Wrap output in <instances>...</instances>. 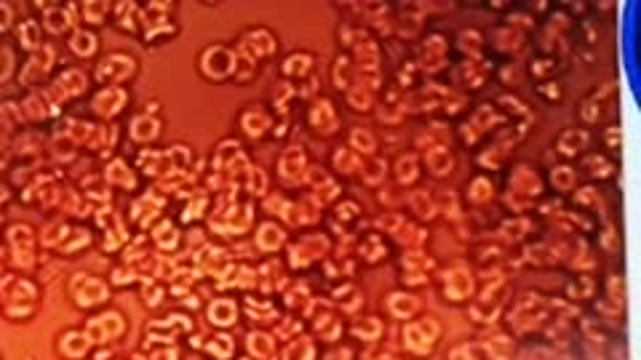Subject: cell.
<instances>
[{"label": "cell", "instance_id": "obj_50", "mask_svg": "<svg viewBox=\"0 0 641 360\" xmlns=\"http://www.w3.org/2000/svg\"><path fill=\"white\" fill-rule=\"evenodd\" d=\"M460 46H463L465 53H476L481 48V35L478 32H463L460 35Z\"/></svg>", "mask_w": 641, "mask_h": 360}, {"label": "cell", "instance_id": "obj_25", "mask_svg": "<svg viewBox=\"0 0 641 360\" xmlns=\"http://www.w3.org/2000/svg\"><path fill=\"white\" fill-rule=\"evenodd\" d=\"M241 125H244V131H246L248 136H262V134L268 131L270 120H268L265 112H259V110H248V112H244V118H241Z\"/></svg>", "mask_w": 641, "mask_h": 360}, {"label": "cell", "instance_id": "obj_17", "mask_svg": "<svg viewBox=\"0 0 641 360\" xmlns=\"http://www.w3.org/2000/svg\"><path fill=\"white\" fill-rule=\"evenodd\" d=\"M283 240H286V232L275 221H265L259 227V232H257V245L262 251H275L278 245H283Z\"/></svg>", "mask_w": 641, "mask_h": 360}, {"label": "cell", "instance_id": "obj_10", "mask_svg": "<svg viewBox=\"0 0 641 360\" xmlns=\"http://www.w3.org/2000/svg\"><path fill=\"white\" fill-rule=\"evenodd\" d=\"M272 48H275V43H272L270 32L257 29V32H248L246 38H244V43H241V53L254 62V59H259V56H268Z\"/></svg>", "mask_w": 641, "mask_h": 360}, {"label": "cell", "instance_id": "obj_63", "mask_svg": "<svg viewBox=\"0 0 641 360\" xmlns=\"http://www.w3.org/2000/svg\"><path fill=\"white\" fill-rule=\"evenodd\" d=\"M612 240H615V230L609 227V230L604 232V248H609V251H612V248H615V243H612Z\"/></svg>", "mask_w": 641, "mask_h": 360}, {"label": "cell", "instance_id": "obj_58", "mask_svg": "<svg viewBox=\"0 0 641 360\" xmlns=\"http://www.w3.org/2000/svg\"><path fill=\"white\" fill-rule=\"evenodd\" d=\"M251 192H265V173L259 168L251 171Z\"/></svg>", "mask_w": 641, "mask_h": 360}, {"label": "cell", "instance_id": "obj_35", "mask_svg": "<svg viewBox=\"0 0 641 360\" xmlns=\"http://www.w3.org/2000/svg\"><path fill=\"white\" fill-rule=\"evenodd\" d=\"M310 67H313V56L310 53H292L289 59H286V64H283V72L286 75H307L310 72Z\"/></svg>", "mask_w": 641, "mask_h": 360}, {"label": "cell", "instance_id": "obj_12", "mask_svg": "<svg viewBox=\"0 0 641 360\" xmlns=\"http://www.w3.org/2000/svg\"><path fill=\"white\" fill-rule=\"evenodd\" d=\"M388 310H391L393 317H401V320L415 317V315L419 312V299L417 296H412V293L398 291V293H391V299H388Z\"/></svg>", "mask_w": 641, "mask_h": 360}, {"label": "cell", "instance_id": "obj_26", "mask_svg": "<svg viewBox=\"0 0 641 360\" xmlns=\"http://www.w3.org/2000/svg\"><path fill=\"white\" fill-rule=\"evenodd\" d=\"M417 158L415 155H401L398 163H395V179L398 184H415L417 179Z\"/></svg>", "mask_w": 641, "mask_h": 360}, {"label": "cell", "instance_id": "obj_29", "mask_svg": "<svg viewBox=\"0 0 641 360\" xmlns=\"http://www.w3.org/2000/svg\"><path fill=\"white\" fill-rule=\"evenodd\" d=\"M393 235H395L398 240H401V243H404L406 248H412V251H417L419 245L425 243V232H422L419 227H415V224H406V221H404V224H401V227L395 230Z\"/></svg>", "mask_w": 641, "mask_h": 360}, {"label": "cell", "instance_id": "obj_51", "mask_svg": "<svg viewBox=\"0 0 641 360\" xmlns=\"http://www.w3.org/2000/svg\"><path fill=\"white\" fill-rule=\"evenodd\" d=\"M83 14L89 16V22H102L104 19V14H107V5L104 3H86L83 5Z\"/></svg>", "mask_w": 641, "mask_h": 360}, {"label": "cell", "instance_id": "obj_11", "mask_svg": "<svg viewBox=\"0 0 641 360\" xmlns=\"http://www.w3.org/2000/svg\"><path fill=\"white\" fill-rule=\"evenodd\" d=\"M310 123L316 125V131H320V134H334V131H337L340 120H337V112H334V107H331L329 99H320V101L313 104V110H310Z\"/></svg>", "mask_w": 641, "mask_h": 360}, {"label": "cell", "instance_id": "obj_30", "mask_svg": "<svg viewBox=\"0 0 641 360\" xmlns=\"http://www.w3.org/2000/svg\"><path fill=\"white\" fill-rule=\"evenodd\" d=\"M334 168L340 173H353L356 168H361V155H356L350 147H342L334 152Z\"/></svg>", "mask_w": 641, "mask_h": 360}, {"label": "cell", "instance_id": "obj_37", "mask_svg": "<svg viewBox=\"0 0 641 360\" xmlns=\"http://www.w3.org/2000/svg\"><path fill=\"white\" fill-rule=\"evenodd\" d=\"M487 72H489V67L481 64V59H468V62L463 64V70H460V77L468 75V86H481L484 77H487Z\"/></svg>", "mask_w": 641, "mask_h": 360}, {"label": "cell", "instance_id": "obj_22", "mask_svg": "<svg viewBox=\"0 0 641 360\" xmlns=\"http://www.w3.org/2000/svg\"><path fill=\"white\" fill-rule=\"evenodd\" d=\"M494 123V112H492V107H481L478 112H476V118L470 120L468 125H465V131H463V136L468 139V142H476L489 125Z\"/></svg>", "mask_w": 641, "mask_h": 360}, {"label": "cell", "instance_id": "obj_15", "mask_svg": "<svg viewBox=\"0 0 641 360\" xmlns=\"http://www.w3.org/2000/svg\"><path fill=\"white\" fill-rule=\"evenodd\" d=\"M80 278H83L86 288H83V291H73L75 302H78V304H86V307H91V304H97V302H104L107 288L102 286L97 278H89V275H80Z\"/></svg>", "mask_w": 641, "mask_h": 360}, {"label": "cell", "instance_id": "obj_45", "mask_svg": "<svg viewBox=\"0 0 641 360\" xmlns=\"http://www.w3.org/2000/svg\"><path fill=\"white\" fill-rule=\"evenodd\" d=\"M585 168H588V173H591V176H598V179H604V176H609V173H612V166H609L604 158H598V155L588 158V160H585Z\"/></svg>", "mask_w": 641, "mask_h": 360}, {"label": "cell", "instance_id": "obj_60", "mask_svg": "<svg viewBox=\"0 0 641 360\" xmlns=\"http://www.w3.org/2000/svg\"><path fill=\"white\" fill-rule=\"evenodd\" d=\"M607 144H609L612 149L620 147V128H609V131H607Z\"/></svg>", "mask_w": 641, "mask_h": 360}, {"label": "cell", "instance_id": "obj_5", "mask_svg": "<svg viewBox=\"0 0 641 360\" xmlns=\"http://www.w3.org/2000/svg\"><path fill=\"white\" fill-rule=\"evenodd\" d=\"M121 331H124V320H121V315H118V312H107V315L94 317L83 334L89 336V339H94V341H107V339L118 336Z\"/></svg>", "mask_w": 641, "mask_h": 360}, {"label": "cell", "instance_id": "obj_40", "mask_svg": "<svg viewBox=\"0 0 641 360\" xmlns=\"http://www.w3.org/2000/svg\"><path fill=\"white\" fill-rule=\"evenodd\" d=\"M334 83H337V88H350V83H353V64L345 56H340L334 64Z\"/></svg>", "mask_w": 641, "mask_h": 360}, {"label": "cell", "instance_id": "obj_9", "mask_svg": "<svg viewBox=\"0 0 641 360\" xmlns=\"http://www.w3.org/2000/svg\"><path fill=\"white\" fill-rule=\"evenodd\" d=\"M278 171L283 179L289 182H299L302 173L307 171V160H305V152L299 147H289L283 155H281V163H278Z\"/></svg>", "mask_w": 641, "mask_h": 360}, {"label": "cell", "instance_id": "obj_49", "mask_svg": "<svg viewBox=\"0 0 641 360\" xmlns=\"http://www.w3.org/2000/svg\"><path fill=\"white\" fill-rule=\"evenodd\" d=\"M377 224H380V230H385V232H395L401 224H404V216H398V214H382L380 219H377Z\"/></svg>", "mask_w": 641, "mask_h": 360}, {"label": "cell", "instance_id": "obj_48", "mask_svg": "<svg viewBox=\"0 0 641 360\" xmlns=\"http://www.w3.org/2000/svg\"><path fill=\"white\" fill-rule=\"evenodd\" d=\"M126 171H128V168H126L124 163H113L110 171H107V179H110V182H121V184H126V187H131V184H134V176H126Z\"/></svg>", "mask_w": 641, "mask_h": 360}, {"label": "cell", "instance_id": "obj_7", "mask_svg": "<svg viewBox=\"0 0 641 360\" xmlns=\"http://www.w3.org/2000/svg\"><path fill=\"white\" fill-rule=\"evenodd\" d=\"M444 293L452 302H463L473 293V275L465 269H452L444 275Z\"/></svg>", "mask_w": 641, "mask_h": 360}, {"label": "cell", "instance_id": "obj_8", "mask_svg": "<svg viewBox=\"0 0 641 360\" xmlns=\"http://www.w3.org/2000/svg\"><path fill=\"white\" fill-rule=\"evenodd\" d=\"M433 269V262L422 254V251H409L406 256H404V280L406 283H425Z\"/></svg>", "mask_w": 641, "mask_h": 360}, {"label": "cell", "instance_id": "obj_20", "mask_svg": "<svg viewBox=\"0 0 641 360\" xmlns=\"http://www.w3.org/2000/svg\"><path fill=\"white\" fill-rule=\"evenodd\" d=\"M588 144V131L585 128H569L559 136V152L564 155H577Z\"/></svg>", "mask_w": 641, "mask_h": 360}, {"label": "cell", "instance_id": "obj_57", "mask_svg": "<svg viewBox=\"0 0 641 360\" xmlns=\"http://www.w3.org/2000/svg\"><path fill=\"white\" fill-rule=\"evenodd\" d=\"M591 288H593V283L588 280V278H580V283H574V286L569 288V296H572V299H577V293L591 296Z\"/></svg>", "mask_w": 641, "mask_h": 360}, {"label": "cell", "instance_id": "obj_36", "mask_svg": "<svg viewBox=\"0 0 641 360\" xmlns=\"http://www.w3.org/2000/svg\"><path fill=\"white\" fill-rule=\"evenodd\" d=\"M385 171H388L385 160L369 155V160H364V182H369V184H380V182L385 179Z\"/></svg>", "mask_w": 641, "mask_h": 360}, {"label": "cell", "instance_id": "obj_34", "mask_svg": "<svg viewBox=\"0 0 641 360\" xmlns=\"http://www.w3.org/2000/svg\"><path fill=\"white\" fill-rule=\"evenodd\" d=\"M492 195H494V187L487 176H478V179H473V182H470L468 197L473 200V203H487V200H492Z\"/></svg>", "mask_w": 641, "mask_h": 360}, {"label": "cell", "instance_id": "obj_47", "mask_svg": "<svg viewBox=\"0 0 641 360\" xmlns=\"http://www.w3.org/2000/svg\"><path fill=\"white\" fill-rule=\"evenodd\" d=\"M19 35H22V43H25L27 48H35V46H38V40H40V29H38V24H35V22H25V24H22Z\"/></svg>", "mask_w": 641, "mask_h": 360}, {"label": "cell", "instance_id": "obj_18", "mask_svg": "<svg viewBox=\"0 0 641 360\" xmlns=\"http://www.w3.org/2000/svg\"><path fill=\"white\" fill-rule=\"evenodd\" d=\"M158 134H161V120L150 118V115H139V118L134 120V125H131V136L142 144L152 142Z\"/></svg>", "mask_w": 641, "mask_h": 360}, {"label": "cell", "instance_id": "obj_55", "mask_svg": "<svg viewBox=\"0 0 641 360\" xmlns=\"http://www.w3.org/2000/svg\"><path fill=\"white\" fill-rule=\"evenodd\" d=\"M609 296H612L615 304H622V299H625V286H622L620 278H612V280H609Z\"/></svg>", "mask_w": 641, "mask_h": 360}, {"label": "cell", "instance_id": "obj_38", "mask_svg": "<svg viewBox=\"0 0 641 360\" xmlns=\"http://www.w3.org/2000/svg\"><path fill=\"white\" fill-rule=\"evenodd\" d=\"M316 328H318V334L323 341H334V339L340 336V331H342V326H340V320H337L334 315H323V317H318V320H316Z\"/></svg>", "mask_w": 641, "mask_h": 360}, {"label": "cell", "instance_id": "obj_43", "mask_svg": "<svg viewBox=\"0 0 641 360\" xmlns=\"http://www.w3.org/2000/svg\"><path fill=\"white\" fill-rule=\"evenodd\" d=\"M206 347H209V352H214V355H217V360H227L230 358V352H233V341H230V336H224V334L214 336Z\"/></svg>", "mask_w": 641, "mask_h": 360}, {"label": "cell", "instance_id": "obj_62", "mask_svg": "<svg viewBox=\"0 0 641 360\" xmlns=\"http://www.w3.org/2000/svg\"><path fill=\"white\" fill-rule=\"evenodd\" d=\"M583 118L588 120V123H591V120H596V107H593V101H588V104L583 107Z\"/></svg>", "mask_w": 641, "mask_h": 360}, {"label": "cell", "instance_id": "obj_28", "mask_svg": "<svg viewBox=\"0 0 641 360\" xmlns=\"http://www.w3.org/2000/svg\"><path fill=\"white\" fill-rule=\"evenodd\" d=\"M409 206H412V211L417 216H422V219H433L436 216V200L428 195V192H412V197H409Z\"/></svg>", "mask_w": 641, "mask_h": 360}, {"label": "cell", "instance_id": "obj_2", "mask_svg": "<svg viewBox=\"0 0 641 360\" xmlns=\"http://www.w3.org/2000/svg\"><path fill=\"white\" fill-rule=\"evenodd\" d=\"M540 190H543L540 176L529 166H518L516 173L511 176V195H508V203H511L516 211H521L524 206H529L532 197L540 195Z\"/></svg>", "mask_w": 641, "mask_h": 360}, {"label": "cell", "instance_id": "obj_32", "mask_svg": "<svg viewBox=\"0 0 641 360\" xmlns=\"http://www.w3.org/2000/svg\"><path fill=\"white\" fill-rule=\"evenodd\" d=\"M70 46H73V51L78 56H91V53L97 51V38H94L91 32H86V29H78V32H73Z\"/></svg>", "mask_w": 641, "mask_h": 360}, {"label": "cell", "instance_id": "obj_39", "mask_svg": "<svg viewBox=\"0 0 641 360\" xmlns=\"http://www.w3.org/2000/svg\"><path fill=\"white\" fill-rule=\"evenodd\" d=\"M361 256L366 262H377V259L385 256V245L380 243V235H366V238L361 240Z\"/></svg>", "mask_w": 641, "mask_h": 360}, {"label": "cell", "instance_id": "obj_4", "mask_svg": "<svg viewBox=\"0 0 641 360\" xmlns=\"http://www.w3.org/2000/svg\"><path fill=\"white\" fill-rule=\"evenodd\" d=\"M134 72V59L126 53H113L97 67V77L102 83H121Z\"/></svg>", "mask_w": 641, "mask_h": 360}, {"label": "cell", "instance_id": "obj_33", "mask_svg": "<svg viewBox=\"0 0 641 360\" xmlns=\"http://www.w3.org/2000/svg\"><path fill=\"white\" fill-rule=\"evenodd\" d=\"M550 182H553V187L556 190H574V182H577V173H574V168L569 166H556L553 171H550Z\"/></svg>", "mask_w": 641, "mask_h": 360}, {"label": "cell", "instance_id": "obj_46", "mask_svg": "<svg viewBox=\"0 0 641 360\" xmlns=\"http://www.w3.org/2000/svg\"><path fill=\"white\" fill-rule=\"evenodd\" d=\"M155 240H158V245H161V248H172L174 243H176V227L169 224V221H166V224H161V227H158V232H155Z\"/></svg>", "mask_w": 641, "mask_h": 360}, {"label": "cell", "instance_id": "obj_54", "mask_svg": "<svg viewBox=\"0 0 641 360\" xmlns=\"http://www.w3.org/2000/svg\"><path fill=\"white\" fill-rule=\"evenodd\" d=\"M577 203H583V206H596V208H601V197H598V192L593 190V187H583V190L577 192Z\"/></svg>", "mask_w": 641, "mask_h": 360}, {"label": "cell", "instance_id": "obj_41", "mask_svg": "<svg viewBox=\"0 0 641 360\" xmlns=\"http://www.w3.org/2000/svg\"><path fill=\"white\" fill-rule=\"evenodd\" d=\"M248 350L257 358H268L272 352V339L268 334H248Z\"/></svg>", "mask_w": 641, "mask_h": 360}, {"label": "cell", "instance_id": "obj_59", "mask_svg": "<svg viewBox=\"0 0 641 360\" xmlns=\"http://www.w3.org/2000/svg\"><path fill=\"white\" fill-rule=\"evenodd\" d=\"M350 358H353V352L347 347H340V350H331L323 360H350Z\"/></svg>", "mask_w": 641, "mask_h": 360}, {"label": "cell", "instance_id": "obj_21", "mask_svg": "<svg viewBox=\"0 0 641 360\" xmlns=\"http://www.w3.org/2000/svg\"><path fill=\"white\" fill-rule=\"evenodd\" d=\"M481 347L487 350V355H489L492 360H511L513 358V341L502 334L484 339V344H481Z\"/></svg>", "mask_w": 641, "mask_h": 360}, {"label": "cell", "instance_id": "obj_44", "mask_svg": "<svg viewBox=\"0 0 641 360\" xmlns=\"http://www.w3.org/2000/svg\"><path fill=\"white\" fill-rule=\"evenodd\" d=\"M286 358L289 360H313V344H310L307 339H299V341H294V344L289 347Z\"/></svg>", "mask_w": 641, "mask_h": 360}, {"label": "cell", "instance_id": "obj_64", "mask_svg": "<svg viewBox=\"0 0 641 360\" xmlns=\"http://www.w3.org/2000/svg\"><path fill=\"white\" fill-rule=\"evenodd\" d=\"M502 230H529V224H526V221H516V224H513V221H508ZM513 235L518 238V232H513Z\"/></svg>", "mask_w": 641, "mask_h": 360}, {"label": "cell", "instance_id": "obj_14", "mask_svg": "<svg viewBox=\"0 0 641 360\" xmlns=\"http://www.w3.org/2000/svg\"><path fill=\"white\" fill-rule=\"evenodd\" d=\"M209 320L214 323V326H230V323H235L238 320V307H235V302L233 299H214L211 304H209Z\"/></svg>", "mask_w": 641, "mask_h": 360}, {"label": "cell", "instance_id": "obj_53", "mask_svg": "<svg viewBox=\"0 0 641 360\" xmlns=\"http://www.w3.org/2000/svg\"><path fill=\"white\" fill-rule=\"evenodd\" d=\"M478 355H481V347H470V344H463V347H457L454 352H452V360H478Z\"/></svg>", "mask_w": 641, "mask_h": 360}, {"label": "cell", "instance_id": "obj_16", "mask_svg": "<svg viewBox=\"0 0 641 360\" xmlns=\"http://www.w3.org/2000/svg\"><path fill=\"white\" fill-rule=\"evenodd\" d=\"M422 51H425V67H428V70H441V67H444V59H446L444 38H439V35L428 38V43L422 46Z\"/></svg>", "mask_w": 641, "mask_h": 360}, {"label": "cell", "instance_id": "obj_1", "mask_svg": "<svg viewBox=\"0 0 641 360\" xmlns=\"http://www.w3.org/2000/svg\"><path fill=\"white\" fill-rule=\"evenodd\" d=\"M439 334H441L439 320L422 317V320H415V323H409V326L404 328V344H406V350H412V352H417V355H425V352L433 350Z\"/></svg>", "mask_w": 641, "mask_h": 360}, {"label": "cell", "instance_id": "obj_31", "mask_svg": "<svg viewBox=\"0 0 641 360\" xmlns=\"http://www.w3.org/2000/svg\"><path fill=\"white\" fill-rule=\"evenodd\" d=\"M62 350H65L67 358H80V355H86V350H89V336L78 334V331L67 334L65 341H62Z\"/></svg>", "mask_w": 641, "mask_h": 360}, {"label": "cell", "instance_id": "obj_61", "mask_svg": "<svg viewBox=\"0 0 641 360\" xmlns=\"http://www.w3.org/2000/svg\"><path fill=\"white\" fill-rule=\"evenodd\" d=\"M364 360H395L391 352H377V350H369L366 355H364Z\"/></svg>", "mask_w": 641, "mask_h": 360}, {"label": "cell", "instance_id": "obj_52", "mask_svg": "<svg viewBox=\"0 0 641 360\" xmlns=\"http://www.w3.org/2000/svg\"><path fill=\"white\" fill-rule=\"evenodd\" d=\"M331 197H337V184H334L331 179H329L326 184H318V187H316V200H318L320 206H323V203H329Z\"/></svg>", "mask_w": 641, "mask_h": 360}, {"label": "cell", "instance_id": "obj_13", "mask_svg": "<svg viewBox=\"0 0 641 360\" xmlns=\"http://www.w3.org/2000/svg\"><path fill=\"white\" fill-rule=\"evenodd\" d=\"M124 101H126L124 91L115 88V86H110L107 91H102V94L94 99V110H97L99 115H104V118H113L115 112H121Z\"/></svg>", "mask_w": 641, "mask_h": 360}, {"label": "cell", "instance_id": "obj_42", "mask_svg": "<svg viewBox=\"0 0 641 360\" xmlns=\"http://www.w3.org/2000/svg\"><path fill=\"white\" fill-rule=\"evenodd\" d=\"M347 101H350L356 110H369L371 91H366L364 86H353V88H347Z\"/></svg>", "mask_w": 641, "mask_h": 360}, {"label": "cell", "instance_id": "obj_24", "mask_svg": "<svg viewBox=\"0 0 641 360\" xmlns=\"http://www.w3.org/2000/svg\"><path fill=\"white\" fill-rule=\"evenodd\" d=\"M350 149H353L356 155H374V149H377L374 134L366 131V128H353V134H350Z\"/></svg>", "mask_w": 641, "mask_h": 360}, {"label": "cell", "instance_id": "obj_56", "mask_svg": "<svg viewBox=\"0 0 641 360\" xmlns=\"http://www.w3.org/2000/svg\"><path fill=\"white\" fill-rule=\"evenodd\" d=\"M356 216H358V206H356V203H350V200L337 208V219H342V221H350V219H356Z\"/></svg>", "mask_w": 641, "mask_h": 360}, {"label": "cell", "instance_id": "obj_19", "mask_svg": "<svg viewBox=\"0 0 641 360\" xmlns=\"http://www.w3.org/2000/svg\"><path fill=\"white\" fill-rule=\"evenodd\" d=\"M425 163H428V168H430L436 176H446V173L454 168V160H452V155H449L446 147H433V149H428V152H425Z\"/></svg>", "mask_w": 641, "mask_h": 360}, {"label": "cell", "instance_id": "obj_3", "mask_svg": "<svg viewBox=\"0 0 641 360\" xmlns=\"http://www.w3.org/2000/svg\"><path fill=\"white\" fill-rule=\"evenodd\" d=\"M200 70H203V75H209L214 80H222L235 70V56L222 46L206 48L203 56H200Z\"/></svg>", "mask_w": 641, "mask_h": 360}, {"label": "cell", "instance_id": "obj_27", "mask_svg": "<svg viewBox=\"0 0 641 360\" xmlns=\"http://www.w3.org/2000/svg\"><path fill=\"white\" fill-rule=\"evenodd\" d=\"M353 334L364 341H377L380 334H382V323L377 317H358L356 326H353Z\"/></svg>", "mask_w": 641, "mask_h": 360}, {"label": "cell", "instance_id": "obj_6", "mask_svg": "<svg viewBox=\"0 0 641 360\" xmlns=\"http://www.w3.org/2000/svg\"><path fill=\"white\" fill-rule=\"evenodd\" d=\"M326 248H329L326 238L310 235V238H305L302 243H296L294 248H292V264H294V267H305V264L316 262L318 256L326 254Z\"/></svg>", "mask_w": 641, "mask_h": 360}, {"label": "cell", "instance_id": "obj_23", "mask_svg": "<svg viewBox=\"0 0 641 360\" xmlns=\"http://www.w3.org/2000/svg\"><path fill=\"white\" fill-rule=\"evenodd\" d=\"M356 59L361 64V70H377V62H380V51L374 46V40L364 38L356 43Z\"/></svg>", "mask_w": 641, "mask_h": 360}]
</instances>
